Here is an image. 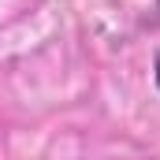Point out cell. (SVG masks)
Segmentation results:
<instances>
[{"label":"cell","mask_w":160,"mask_h":160,"mask_svg":"<svg viewBox=\"0 0 160 160\" xmlns=\"http://www.w3.org/2000/svg\"><path fill=\"white\" fill-rule=\"evenodd\" d=\"M153 78H157V86H160V48H157V63H153Z\"/></svg>","instance_id":"6da1fadb"},{"label":"cell","mask_w":160,"mask_h":160,"mask_svg":"<svg viewBox=\"0 0 160 160\" xmlns=\"http://www.w3.org/2000/svg\"><path fill=\"white\" fill-rule=\"evenodd\" d=\"M157 8H160V0H157Z\"/></svg>","instance_id":"7a4b0ae2"}]
</instances>
